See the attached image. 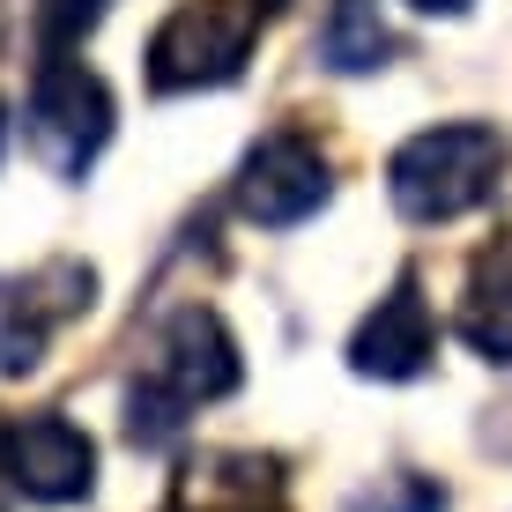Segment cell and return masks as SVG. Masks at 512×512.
I'll use <instances>...</instances> for the list:
<instances>
[{
	"label": "cell",
	"instance_id": "3",
	"mask_svg": "<svg viewBox=\"0 0 512 512\" xmlns=\"http://www.w3.org/2000/svg\"><path fill=\"white\" fill-rule=\"evenodd\" d=\"M260 38V0H186L164 15V30L149 38V82L156 90H216L253 60Z\"/></svg>",
	"mask_w": 512,
	"mask_h": 512
},
{
	"label": "cell",
	"instance_id": "2",
	"mask_svg": "<svg viewBox=\"0 0 512 512\" xmlns=\"http://www.w3.org/2000/svg\"><path fill=\"white\" fill-rule=\"evenodd\" d=\"M238 386V342L223 334V320L208 305L171 312L164 342H156V372L149 394L134 386V423L127 431L141 446H156L164 431H179V409H201V401H223Z\"/></svg>",
	"mask_w": 512,
	"mask_h": 512
},
{
	"label": "cell",
	"instance_id": "9",
	"mask_svg": "<svg viewBox=\"0 0 512 512\" xmlns=\"http://www.w3.org/2000/svg\"><path fill=\"white\" fill-rule=\"evenodd\" d=\"M461 334H468V349H483L490 364H512V282L498 275V260H483V275H475Z\"/></svg>",
	"mask_w": 512,
	"mask_h": 512
},
{
	"label": "cell",
	"instance_id": "5",
	"mask_svg": "<svg viewBox=\"0 0 512 512\" xmlns=\"http://www.w3.org/2000/svg\"><path fill=\"white\" fill-rule=\"evenodd\" d=\"M90 290H97V275L82 260H52V268L23 275V282H0V379L38 372L52 327L90 312Z\"/></svg>",
	"mask_w": 512,
	"mask_h": 512
},
{
	"label": "cell",
	"instance_id": "15",
	"mask_svg": "<svg viewBox=\"0 0 512 512\" xmlns=\"http://www.w3.org/2000/svg\"><path fill=\"white\" fill-rule=\"evenodd\" d=\"M260 8H282V0H260Z\"/></svg>",
	"mask_w": 512,
	"mask_h": 512
},
{
	"label": "cell",
	"instance_id": "7",
	"mask_svg": "<svg viewBox=\"0 0 512 512\" xmlns=\"http://www.w3.org/2000/svg\"><path fill=\"white\" fill-rule=\"evenodd\" d=\"M0 468H8V483L23 490V498L75 505V498H90V483H97V446L67 416H23L0 438Z\"/></svg>",
	"mask_w": 512,
	"mask_h": 512
},
{
	"label": "cell",
	"instance_id": "16",
	"mask_svg": "<svg viewBox=\"0 0 512 512\" xmlns=\"http://www.w3.org/2000/svg\"><path fill=\"white\" fill-rule=\"evenodd\" d=\"M253 512H260V505H253Z\"/></svg>",
	"mask_w": 512,
	"mask_h": 512
},
{
	"label": "cell",
	"instance_id": "6",
	"mask_svg": "<svg viewBox=\"0 0 512 512\" xmlns=\"http://www.w3.org/2000/svg\"><path fill=\"white\" fill-rule=\"evenodd\" d=\"M327 193H334L327 156L312 149L305 134H268L253 156H245V171H238V208L253 223H268V231H290V223L320 216Z\"/></svg>",
	"mask_w": 512,
	"mask_h": 512
},
{
	"label": "cell",
	"instance_id": "10",
	"mask_svg": "<svg viewBox=\"0 0 512 512\" xmlns=\"http://www.w3.org/2000/svg\"><path fill=\"white\" fill-rule=\"evenodd\" d=\"M320 52L334 67H349V75H364V67H379V52H394V38H386V23L364 8V0H342V15L327 23Z\"/></svg>",
	"mask_w": 512,
	"mask_h": 512
},
{
	"label": "cell",
	"instance_id": "14",
	"mask_svg": "<svg viewBox=\"0 0 512 512\" xmlns=\"http://www.w3.org/2000/svg\"><path fill=\"white\" fill-rule=\"evenodd\" d=\"M0 149H8V112H0Z\"/></svg>",
	"mask_w": 512,
	"mask_h": 512
},
{
	"label": "cell",
	"instance_id": "11",
	"mask_svg": "<svg viewBox=\"0 0 512 512\" xmlns=\"http://www.w3.org/2000/svg\"><path fill=\"white\" fill-rule=\"evenodd\" d=\"M104 8H112V0H38V38H45V52L60 60L67 45H82L104 23Z\"/></svg>",
	"mask_w": 512,
	"mask_h": 512
},
{
	"label": "cell",
	"instance_id": "12",
	"mask_svg": "<svg viewBox=\"0 0 512 512\" xmlns=\"http://www.w3.org/2000/svg\"><path fill=\"white\" fill-rule=\"evenodd\" d=\"M394 512H446V490H438V483H401Z\"/></svg>",
	"mask_w": 512,
	"mask_h": 512
},
{
	"label": "cell",
	"instance_id": "1",
	"mask_svg": "<svg viewBox=\"0 0 512 512\" xmlns=\"http://www.w3.org/2000/svg\"><path fill=\"white\" fill-rule=\"evenodd\" d=\"M498 171H505L498 127L446 119V127H423L386 156V193H394V208L409 223H453L498 193Z\"/></svg>",
	"mask_w": 512,
	"mask_h": 512
},
{
	"label": "cell",
	"instance_id": "4",
	"mask_svg": "<svg viewBox=\"0 0 512 512\" xmlns=\"http://www.w3.org/2000/svg\"><path fill=\"white\" fill-rule=\"evenodd\" d=\"M30 141L60 179H82L112 141V90L75 60H45L38 90H30Z\"/></svg>",
	"mask_w": 512,
	"mask_h": 512
},
{
	"label": "cell",
	"instance_id": "13",
	"mask_svg": "<svg viewBox=\"0 0 512 512\" xmlns=\"http://www.w3.org/2000/svg\"><path fill=\"white\" fill-rule=\"evenodd\" d=\"M416 8H423V15H461L468 0H416Z\"/></svg>",
	"mask_w": 512,
	"mask_h": 512
},
{
	"label": "cell",
	"instance_id": "8",
	"mask_svg": "<svg viewBox=\"0 0 512 512\" xmlns=\"http://www.w3.org/2000/svg\"><path fill=\"white\" fill-rule=\"evenodd\" d=\"M431 349H438V320H431V305H423L416 275H401L394 290L364 312L357 342H349V364H357L364 379H416L423 364H431Z\"/></svg>",
	"mask_w": 512,
	"mask_h": 512
}]
</instances>
